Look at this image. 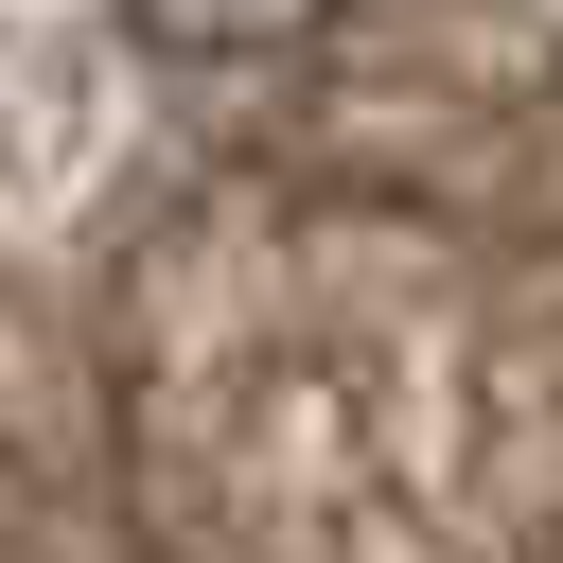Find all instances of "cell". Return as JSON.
<instances>
[{
	"mask_svg": "<svg viewBox=\"0 0 563 563\" xmlns=\"http://www.w3.org/2000/svg\"><path fill=\"white\" fill-rule=\"evenodd\" d=\"M123 18H141L176 70H246V53H299L334 0H123Z\"/></svg>",
	"mask_w": 563,
	"mask_h": 563,
	"instance_id": "6da1fadb",
	"label": "cell"
}]
</instances>
